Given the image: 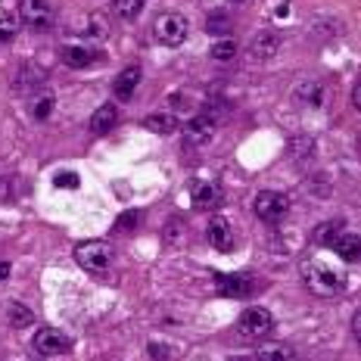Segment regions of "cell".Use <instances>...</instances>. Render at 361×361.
I'll list each match as a JSON object with an SVG mask.
<instances>
[{
  "instance_id": "6da1fadb",
  "label": "cell",
  "mask_w": 361,
  "mask_h": 361,
  "mask_svg": "<svg viewBox=\"0 0 361 361\" xmlns=\"http://www.w3.org/2000/svg\"><path fill=\"white\" fill-rule=\"evenodd\" d=\"M302 281H305L308 293H314V296H321V299L336 296L340 287H343V274L336 268L324 265V262H305L302 265Z\"/></svg>"
},
{
  "instance_id": "7a4b0ae2",
  "label": "cell",
  "mask_w": 361,
  "mask_h": 361,
  "mask_svg": "<svg viewBox=\"0 0 361 361\" xmlns=\"http://www.w3.org/2000/svg\"><path fill=\"white\" fill-rule=\"evenodd\" d=\"M237 330L243 340H262V336H268L274 330V314L262 305H250L237 318Z\"/></svg>"
},
{
  "instance_id": "3957f363",
  "label": "cell",
  "mask_w": 361,
  "mask_h": 361,
  "mask_svg": "<svg viewBox=\"0 0 361 361\" xmlns=\"http://www.w3.org/2000/svg\"><path fill=\"white\" fill-rule=\"evenodd\" d=\"M252 212L259 221H265V224H277V221H283L290 212V200H287V193H281V190H262L259 197H255L252 202Z\"/></svg>"
},
{
  "instance_id": "277c9868",
  "label": "cell",
  "mask_w": 361,
  "mask_h": 361,
  "mask_svg": "<svg viewBox=\"0 0 361 361\" xmlns=\"http://www.w3.org/2000/svg\"><path fill=\"white\" fill-rule=\"evenodd\" d=\"M153 32L156 41L165 44V47H180L187 41V35H190V19L180 16V13H165V16L156 19Z\"/></svg>"
},
{
  "instance_id": "5b68a950",
  "label": "cell",
  "mask_w": 361,
  "mask_h": 361,
  "mask_svg": "<svg viewBox=\"0 0 361 361\" xmlns=\"http://www.w3.org/2000/svg\"><path fill=\"white\" fill-rule=\"evenodd\" d=\"M75 262L85 271H106L112 262V246L106 240H85V243L75 246Z\"/></svg>"
},
{
  "instance_id": "8992f818",
  "label": "cell",
  "mask_w": 361,
  "mask_h": 361,
  "mask_svg": "<svg viewBox=\"0 0 361 361\" xmlns=\"http://www.w3.org/2000/svg\"><path fill=\"white\" fill-rule=\"evenodd\" d=\"M19 19L25 28H32V32H50L54 28V6L47 4V0H22L19 4Z\"/></svg>"
},
{
  "instance_id": "52a82bcc",
  "label": "cell",
  "mask_w": 361,
  "mask_h": 361,
  "mask_svg": "<svg viewBox=\"0 0 361 361\" xmlns=\"http://www.w3.org/2000/svg\"><path fill=\"white\" fill-rule=\"evenodd\" d=\"M293 100L299 103V106H312V109H321L327 103V85L318 78H308V81H299L296 87H293Z\"/></svg>"
},
{
  "instance_id": "ba28073f",
  "label": "cell",
  "mask_w": 361,
  "mask_h": 361,
  "mask_svg": "<svg viewBox=\"0 0 361 361\" xmlns=\"http://www.w3.org/2000/svg\"><path fill=\"white\" fill-rule=\"evenodd\" d=\"M277 50H281V35L265 28V32H259L250 41V59L252 63H271V59L277 56Z\"/></svg>"
},
{
  "instance_id": "9c48e42d",
  "label": "cell",
  "mask_w": 361,
  "mask_h": 361,
  "mask_svg": "<svg viewBox=\"0 0 361 361\" xmlns=\"http://www.w3.org/2000/svg\"><path fill=\"white\" fill-rule=\"evenodd\" d=\"M69 345H72L69 336L56 327H44V330H37V336H35V349L41 352V355H63Z\"/></svg>"
},
{
  "instance_id": "30bf717a",
  "label": "cell",
  "mask_w": 361,
  "mask_h": 361,
  "mask_svg": "<svg viewBox=\"0 0 361 361\" xmlns=\"http://www.w3.org/2000/svg\"><path fill=\"white\" fill-rule=\"evenodd\" d=\"M140 78H144V69H140L137 63L125 66L122 72H118V78L112 81V94H116V100H131L134 90H137Z\"/></svg>"
},
{
  "instance_id": "8fae6325",
  "label": "cell",
  "mask_w": 361,
  "mask_h": 361,
  "mask_svg": "<svg viewBox=\"0 0 361 361\" xmlns=\"http://www.w3.org/2000/svg\"><path fill=\"white\" fill-rule=\"evenodd\" d=\"M215 122H218V118L212 116V112H202V116H197L190 125L184 128V140H187L190 147L206 144V140L212 137V131H215Z\"/></svg>"
},
{
  "instance_id": "7c38bea8",
  "label": "cell",
  "mask_w": 361,
  "mask_h": 361,
  "mask_svg": "<svg viewBox=\"0 0 361 361\" xmlns=\"http://www.w3.org/2000/svg\"><path fill=\"white\" fill-rule=\"evenodd\" d=\"M206 237H209V243H212L218 252H228L231 246H234V228H231V221L228 218H221V215H215L212 221H209Z\"/></svg>"
},
{
  "instance_id": "4fadbf2b",
  "label": "cell",
  "mask_w": 361,
  "mask_h": 361,
  "mask_svg": "<svg viewBox=\"0 0 361 361\" xmlns=\"http://www.w3.org/2000/svg\"><path fill=\"white\" fill-rule=\"evenodd\" d=\"M215 287L221 296H231V299H246L252 293V277L246 274H221L215 281Z\"/></svg>"
},
{
  "instance_id": "5bb4252c",
  "label": "cell",
  "mask_w": 361,
  "mask_h": 361,
  "mask_svg": "<svg viewBox=\"0 0 361 361\" xmlns=\"http://www.w3.org/2000/svg\"><path fill=\"white\" fill-rule=\"evenodd\" d=\"M100 54H97L94 47H81V44H69V47H63V63L69 66V69H87V66H94Z\"/></svg>"
},
{
  "instance_id": "9a60e30c",
  "label": "cell",
  "mask_w": 361,
  "mask_h": 361,
  "mask_svg": "<svg viewBox=\"0 0 361 361\" xmlns=\"http://www.w3.org/2000/svg\"><path fill=\"white\" fill-rule=\"evenodd\" d=\"M116 122H118V106H116V103H103V106L90 116V131H94V134H106V131L116 128Z\"/></svg>"
},
{
  "instance_id": "2e32d148",
  "label": "cell",
  "mask_w": 361,
  "mask_h": 361,
  "mask_svg": "<svg viewBox=\"0 0 361 361\" xmlns=\"http://www.w3.org/2000/svg\"><path fill=\"white\" fill-rule=\"evenodd\" d=\"M334 252L340 255L343 262H358L361 259V237L358 234H336Z\"/></svg>"
},
{
  "instance_id": "e0dca14e",
  "label": "cell",
  "mask_w": 361,
  "mask_h": 361,
  "mask_svg": "<svg viewBox=\"0 0 361 361\" xmlns=\"http://www.w3.org/2000/svg\"><path fill=\"white\" fill-rule=\"evenodd\" d=\"M255 358L259 361H296V349L287 343H265L255 349Z\"/></svg>"
},
{
  "instance_id": "ac0fdd59",
  "label": "cell",
  "mask_w": 361,
  "mask_h": 361,
  "mask_svg": "<svg viewBox=\"0 0 361 361\" xmlns=\"http://www.w3.org/2000/svg\"><path fill=\"white\" fill-rule=\"evenodd\" d=\"M144 128L147 131H156V134H175L180 128V122H178L175 112H153V116L144 118Z\"/></svg>"
},
{
  "instance_id": "d6986e66",
  "label": "cell",
  "mask_w": 361,
  "mask_h": 361,
  "mask_svg": "<svg viewBox=\"0 0 361 361\" xmlns=\"http://www.w3.org/2000/svg\"><path fill=\"white\" fill-rule=\"evenodd\" d=\"M190 197H193V206L197 209H212L218 202V187L212 184V180H197L193 190H190Z\"/></svg>"
},
{
  "instance_id": "ffe728a7",
  "label": "cell",
  "mask_w": 361,
  "mask_h": 361,
  "mask_svg": "<svg viewBox=\"0 0 361 361\" xmlns=\"http://www.w3.org/2000/svg\"><path fill=\"white\" fill-rule=\"evenodd\" d=\"M312 156H314V140L312 137H293L290 140V159L296 162V165H305V162H312Z\"/></svg>"
},
{
  "instance_id": "44dd1931",
  "label": "cell",
  "mask_w": 361,
  "mask_h": 361,
  "mask_svg": "<svg viewBox=\"0 0 361 361\" xmlns=\"http://www.w3.org/2000/svg\"><path fill=\"white\" fill-rule=\"evenodd\" d=\"M6 321H10V327L25 330V327H32V324H35V314H32V308H28V305H22V302H10Z\"/></svg>"
},
{
  "instance_id": "7402d4cb",
  "label": "cell",
  "mask_w": 361,
  "mask_h": 361,
  "mask_svg": "<svg viewBox=\"0 0 361 361\" xmlns=\"http://www.w3.org/2000/svg\"><path fill=\"white\" fill-rule=\"evenodd\" d=\"M231 28H234V22H231V16H224V13H212V16L206 19V32L215 37L231 35Z\"/></svg>"
},
{
  "instance_id": "603a6c76",
  "label": "cell",
  "mask_w": 361,
  "mask_h": 361,
  "mask_svg": "<svg viewBox=\"0 0 361 361\" xmlns=\"http://www.w3.org/2000/svg\"><path fill=\"white\" fill-rule=\"evenodd\" d=\"M144 4L147 0H116V16L125 19V22L137 19L140 13H144Z\"/></svg>"
},
{
  "instance_id": "cb8c5ba5",
  "label": "cell",
  "mask_w": 361,
  "mask_h": 361,
  "mask_svg": "<svg viewBox=\"0 0 361 361\" xmlns=\"http://www.w3.org/2000/svg\"><path fill=\"white\" fill-rule=\"evenodd\" d=\"M237 56V41L234 37H221V41L212 44V59H218V63H228V59Z\"/></svg>"
},
{
  "instance_id": "d4e9b609",
  "label": "cell",
  "mask_w": 361,
  "mask_h": 361,
  "mask_svg": "<svg viewBox=\"0 0 361 361\" xmlns=\"http://www.w3.org/2000/svg\"><path fill=\"white\" fill-rule=\"evenodd\" d=\"M54 97L50 94H41V97H35L32 100V116L37 118V122H44V118H50V112H54Z\"/></svg>"
},
{
  "instance_id": "484cf974",
  "label": "cell",
  "mask_w": 361,
  "mask_h": 361,
  "mask_svg": "<svg viewBox=\"0 0 361 361\" xmlns=\"http://www.w3.org/2000/svg\"><path fill=\"white\" fill-rule=\"evenodd\" d=\"M19 16H0V44H10L19 32Z\"/></svg>"
},
{
  "instance_id": "4316f807",
  "label": "cell",
  "mask_w": 361,
  "mask_h": 361,
  "mask_svg": "<svg viewBox=\"0 0 361 361\" xmlns=\"http://www.w3.org/2000/svg\"><path fill=\"white\" fill-rule=\"evenodd\" d=\"M314 240H318L321 246H334V240H336V224H321V228H318V237H314Z\"/></svg>"
},
{
  "instance_id": "83f0119b",
  "label": "cell",
  "mask_w": 361,
  "mask_h": 361,
  "mask_svg": "<svg viewBox=\"0 0 361 361\" xmlns=\"http://www.w3.org/2000/svg\"><path fill=\"white\" fill-rule=\"evenodd\" d=\"M56 187H66V190H72V187H78V178H75L72 171H66V175L56 178Z\"/></svg>"
},
{
  "instance_id": "f1b7e54d",
  "label": "cell",
  "mask_w": 361,
  "mask_h": 361,
  "mask_svg": "<svg viewBox=\"0 0 361 361\" xmlns=\"http://www.w3.org/2000/svg\"><path fill=\"white\" fill-rule=\"evenodd\" d=\"M128 224H137V212H125L122 218H118V224H116V228L122 231V228H128Z\"/></svg>"
},
{
  "instance_id": "f546056e",
  "label": "cell",
  "mask_w": 361,
  "mask_h": 361,
  "mask_svg": "<svg viewBox=\"0 0 361 361\" xmlns=\"http://www.w3.org/2000/svg\"><path fill=\"white\" fill-rule=\"evenodd\" d=\"M149 355H153V361H165V345L149 343Z\"/></svg>"
},
{
  "instance_id": "4dcf8cb0",
  "label": "cell",
  "mask_w": 361,
  "mask_h": 361,
  "mask_svg": "<svg viewBox=\"0 0 361 361\" xmlns=\"http://www.w3.org/2000/svg\"><path fill=\"white\" fill-rule=\"evenodd\" d=\"M352 330H355V343L361 345V312L355 314V324H352Z\"/></svg>"
},
{
  "instance_id": "1f68e13d",
  "label": "cell",
  "mask_w": 361,
  "mask_h": 361,
  "mask_svg": "<svg viewBox=\"0 0 361 361\" xmlns=\"http://www.w3.org/2000/svg\"><path fill=\"white\" fill-rule=\"evenodd\" d=\"M352 103H355V109L361 112V81H358V87H355V94H352Z\"/></svg>"
},
{
  "instance_id": "d6a6232c",
  "label": "cell",
  "mask_w": 361,
  "mask_h": 361,
  "mask_svg": "<svg viewBox=\"0 0 361 361\" xmlns=\"http://www.w3.org/2000/svg\"><path fill=\"white\" fill-rule=\"evenodd\" d=\"M10 277V262H0V281H6Z\"/></svg>"
},
{
  "instance_id": "836d02e7",
  "label": "cell",
  "mask_w": 361,
  "mask_h": 361,
  "mask_svg": "<svg viewBox=\"0 0 361 361\" xmlns=\"http://www.w3.org/2000/svg\"><path fill=\"white\" fill-rule=\"evenodd\" d=\"M231 4H243V0H231Z\"/></svg>"
}]
</instances>
